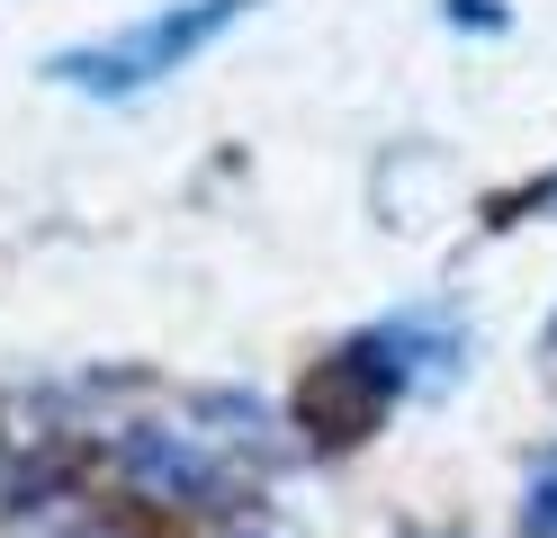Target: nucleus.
I'll use <instances>...</instances> for the list:
<instances>
[{
    "label": "nucleus",
    "mask_w": 557,
    "mask_h": 538,
    "mask_svg": "<svg viewBox=\"0 0 557 538\" xmlns=\"http://www.w3.org/2000/svg\"><path fill=\"white\" fill-rule=\"evenodd\" d=\"M243 18V0H189V10H162L126 36V46H99V54H63L54 72L63 82H82V90H145L153 72H181L216 27Z\"/></svg>",
    "instance_id": "nucleus-1"
},
{
    "label": "nucleus",
    "mask_w": 557,
    "mask_h": 538,
    "mask_svg": "<svg viewBox=\"0 0 557 538\" xmlns=\"http://www.w3.org/2000/svg\"><path fill=\"white\" fill-rule=\"evenodd\" d=\"M387 395H396V359H377V350L360 341V350H342V359H324V368L306 377L297 413H306L315 440H360V430H377Z\"/></svg>",
    "instance_id": "nucleus-2"
},
{
    "label": "nucleus",
    "mask_w": 557,
    "mask_h": 538,
    "mask_svg": "<svg viewBox=\"0 0 557 538\" xmlns=\"http://www.w3.org/2000/svg\"><path fill=\"white\" fill-rule=\"evenodd\" d=\"M531 538H557V458H548V476L531 485Z\"/></svg>",
    "instance_id": "nucleus-3"
}]
</instances>
